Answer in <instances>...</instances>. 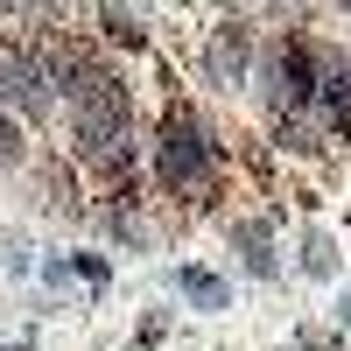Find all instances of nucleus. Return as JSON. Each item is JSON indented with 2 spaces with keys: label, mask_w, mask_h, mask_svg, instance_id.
<instances>
[{
  "label": "nucleus",
  "mask_w": 351,
  "mask_h": 351,
  "mask_svg": "<svg viewBox=\"0 0 351 351\" xmlns=\"http://www.w3.org/2000/svg\"><path fill=\"white\" fill-rule=\"evenodd\" d=\"M56 84H64V71H56L49 56H36V49L0 56V99H8V106H21L28 120H43V112L56 106Z\"/></svg>",
  "instance_id": "1"
},
{
  "label": "nucleus",
  "mask_w": 351,
  "mask_h": 351,
  "mask_svg": "<svg viewBox=\"0 0 351 351\" xmlns=\"http://www.w3.org/2000/svg\"><path fill=\"white\" fill-rule=\"evenodd\" d=\"M204 176H211L204 134H197L190 120H169V127H162V183H169V190H183V197H197V190H204Z\"/></svg>",
  "instance_id": "2"
},
{
  "label": "nucleus",
  "mask_w": 351,
  "mask_h": 351,
  "mask_svg": "<svg viewBox=\"0 0 351 351\" xmlns=\"http://www.w3.org/2000/svg\"><path fill=\"white\" fill-rule=\"evenodd\" d=\"M204 71H211V84H225V92H239V84H246V71H253V36H246V21H218V28H211Z\"/></svg>",
  "instance_id": "3"
},
{
  "label": "nucleus",
  "mask_w": 351,
  "mask_h": 351,
  "mask_svg": "<svg viewBox=\"0 0 351 351\" xmlns=\"http://www.w3.org/2000/svg\"><path fill=\"white\" fill-rule=\"evenodd\" d=\"M316 99H324V120L330 127H351V64H337V56H316Z\"/></svg>",
  "instance_id": "4"
},
{
  "label": "nucleus",
  "mask_w": 351,
  "mask_h": 351,
  "mask_svg": "<svg viewBox=\"0 0 351 351\" xmlns=\"http://www.w3.org/2000/svg\"><path fill=\"white\" fill-rule=\"evenodd\" d=\"M232 246L246 253V267H253L260 281H274V274H281V260H274V239H267V225H239V232H232Z\"/></svg>",
  "instance_id": "5"
},
{
  "label": "nucleus",
  "mask_w": 351,
  "mask_h": 351,
  "mask_svg": "<svg viewBox=\"0 0 351 351\" xmlns=\"http://www.w3.org/2000/svg\"><path fill=\"white\" fill-rule=\"evenodd\" d=\"M176 288H183L197 309H225V281H218L211 267H183V274H176Z\"/></svg>",
  "instance_id": "6"
},
{
  "label": "nucleus",
  "mask_w": 351,
  "mask_h": 351,
  "mask_svg": "<svg viewBox=\"0 0 351 351\" xmlns=\"http://www.w3.org/2000/svg\"><path fill=\"white\" fill-rule=\"evenodd\" d=\"M302 274H316V281L337 274V246L324 239V232H309V239H302Z\"/></svg>",
  "instance_id": "7"
},
{
  "label": "nucleus",
  "mask_w": 351,
  "mask_h": 351,
  "mask_svg": "<svg viewBox=\"0 0 351 351\" xmlns=\"http://www.w3.org/2000/svg\"><path fill=\"white\" fill-rule=\"evenodd\" d=\"M106 28H112L120 43H141V21H134V14H120V8H106Z\"/></svg>",
  "instance_id": "8"
},
{
  "label": "nucleus",
  "mask_w": 351,
  "mask_h": 351,
  "mask_svg": "<svg viewBox=\"0 0 351 351\" xmlns=\"http://www.w3.org/2000/svg\"><path fill=\"white\" fill-rule=\"evenodd\" d=\"M0 155H14V127L8 120H0Z\"/></svg>",
  "instance_id": "9"
},
{
  "label": "nucleus",
  "mask_w": 351,
  "mask_h": 351,
  "mask_svg": "<svg viewBox=\"0 0 351 351\" xmlns=\"http://www.w3.org/2000/svg\"><path fill=\"white\" fill-rule=\"evenodd\" d=\"M337 316H344V324H351V295H344V309H337Z\"/></svg>",
  "instance_id": "10"
}]
</instances>
